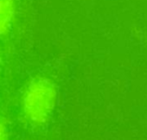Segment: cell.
Returning <instances> with one entry per match:
<instances>
[{"label":"cell","instance_id":"6da1fadb","mask_svg":"<svg viewBox=\"0 0 147 140\" xmlns=\"http://www.w3.org/2000/svg\"><path fill=\"white\" fill-rule=\"evenodd\" d=\"M57 98L52 81L44 77L34 78L23 95V112L26 120L34 126L45 125L54 111Z\"/></svg>","mask_w":147,"mask_h":140},{"label":"cell","instance_id":"7a4b0ae2","mask_svg":"<svg viewBox=\"0 0 147 140\" xmlns=\"http://www.w3.org/2000/svg\"><path fill=\"white\" fill-rule=\"evenodd\" d=\"M15 12V0H0V36H6L10 32Z\"/></svg>","mask_w":147,"mask_h":140},{"label":"cell","instance_id":"3957f363","mask_svg":"<svg viewBox=\"0 0 147 140\" xmlns=\"http://www.w3.org/2000/svg\"><path fill=\"white\" fill-rule=\"evenodd\" d=\"M8 137V130L5 124L3 122L1 117H0V140L6 139Z\"/></svg>","mask_w":147,"mask_h":140},{"label":"cell","instance_id":"277c9868","mask_svg":"<svg viewBox=\"0 0 147 140\" xmlns=\"http://www.w3.org/2000/svg\"><path fill=\"white\" fill-rule=\"evenodd\" d=\"M2 66H3V58H2L1 51H0V74H1V71H2Z\"/></svg>","mask_w":147,"mask_h":140}]
</instances>
